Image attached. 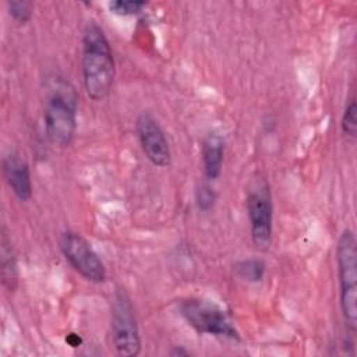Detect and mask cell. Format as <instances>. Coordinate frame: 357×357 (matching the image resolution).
I'll return each instance as SVG.
<instances>
[{"instance_id": "cell-1", "label": "cell", "mask_w": 357, "mask_h": 357, "mask_svg": "<svg viewBox=\"0 0 357 357\" xmlns=\"http://www.w3.org/2000/svg\"><path fill=\"white\" fill-rule=\"evenodd\" d=\"M81 71L86 95L93 100L105 99L112 89L116 67L107 36L93 21L86 24L82 33Z\"/></svg>"}, {"instance_id": "cell-2", "label": "cell", "mask_w": 357, "mask_h": 357, "mask_svg": "<svg viewBox=\"0 0 357 357\" xmlns=\"http://www.w3.org/2000/svg\"><path fill=\"white\" fill-rule=\"evenodd\" d=\"M78 95L74 86L61 77L50 81L45 105V130L49 141L57 146H68L77 130Z\"/></svg>"}, {"instance_id": "cell-3", "label": "cell", "mask_w": 357, "mask_h": 357, "mask_svg": "<svg viewBox=\"0 0 357 357\" xmlns=\"http://www.w3.org/2000/svg\"><path fill=\"white\" fill-rule=\"evenodd\" d=\"M336 262L342 317L350 336H354L357 328V248L354 233L350 229H344L337 240Z\"/></svg>"}, {"instance_id": "cell-4", "label": "cell", "mask_w": 357, "mask_h": 357, "mask_svg": "<svg viewBox=\"0 0 357 357\" xmlns=\"http://www.w3.org/2000/svg\"><path fill=\"white\" fill-rule=\"evenodd\" d=\"M110 311V332L116 351L126 357L138 356L141 351L139 329L134 307L124 290L114 293Z\"/></svg>"}, {"instance_id": "cell-5", "label": "cell", "mask_w": 357, "mask_h": 357, "mask_svg": "<svg viewBox=\"0 0 357 357\" xmlns=\"http://www.w3.org/2000/svg\"><path fill=\"white\" fill-rule=\"evenodd\" d=\"M180 314L198 333L237 339L238 333L230 315L218 304L201 298H187L180 303Z\"/></svg>"}, {"instance_id": "cell-6", "label": "cell", "mask_w": 357, "mask_h": 357, "mask_svg": "<svg viewBox=\"0 0 357 357\" xmlns=\"http://www.w3.org/2000/svg\"><path fill=\"white\" fill-rule=\"evenodd\" d=\"M60 250L70 265L85 279L100 283L106 279V268L92 248V245L79 233L67 230L60 236Z\"/></svg>"}, {"instance_id": "cell-7", "label": "cell", "mask_w": 357, "mask_h": 357, "mask_svg": "<svg viewBox=\"0 0 357 357\" xmlns=\"http://www.w3.org/2000/svg\"><path fill=\"white\" fill-rule=\"evenodd\" d=\"M247 213L254 245L259 250H268L272 238L273 209L271 192L265 183L257 185L248 192Z\"/></svg>"}, {"instance_id": "cell-8", "label": "cell", "mask_w": 357, "mask_h": 357, "mask_svg": "<svg viewBox=\"0 0 357 357\" xmlns=\"http://www.w3.org/2000/svg\"><path fill=\"white\" fill-rule=\"evenodd\" d=\"M137 135L146 159L158 167L170 163V148L159 121L148 112H142L135 121Z\"/></svg>"}, {"instance_id": "cell-9", "label": "cell", "mask_w": 357, "mask_h": 357, "mask_svg": "<svg viewBox=\"0 0 357 357\" xmlns=\"http://www.w3.org/2000/svg\"><path fill=\"white\" fill-rule=\"evenodd\" d=\"M4 178L20 201H29L32 197V180L26 162L15 152H8L3 156Z\"/></svg>"}, {"instance_id": "cell-10", "label": "cell", "mask_w": 357, "mask_h": 357, "mask_svg": "<svg viewBox=\"0 0 357 357\" xmlns=\"http://www.w3.org/2000/svg\"><path fill=\"white\" fill-rule=\"evenodd\" d=\"M202 165L204 174L208 180H216L223 167L225 159V139L216 134H208L202 141Z\"/></svg>"}, {"instance_id": "cell-11", "label": "cell", "mask_w": 357, "mask_h": 357, "mask_svg": "<svg viewBox=\"0 0 357 357\" xmlns=\"http://www.w3.org/2000/svg\"><path fill=\"white\" fill-rule=\"evenodd\" d=\"M0 272L3 286L8 291H13L18 282V265L11 240L4 229H1L0 237Z\"/></svg>"}, {"instance_id": "cell-12", "label": "cell", "mask_w": 357, "mask_h": 357, "mask_svg": "<svg viewBox=\"0 0 357 357\" xmlns=\"http://www.w3.org/2000/svg\"><path fill=\"white\" fill-rule=\"evenodd\" d=\"M236 272L241 279L259 282L265 275V264L261 259H245L236 265Z\"/></svg>"}, {"instance_id": "cell-13", "label": "cell", "mask_w": 357, "mask_h": 357, "mask_svg": "<svg viewBox=\"0 0 357 357\" xmlns=\"http://www.w3.org/2000/svg\"><path fill=\"white\" fill-rule=\"evenodd\" d=\"M10 17L18 24H26L32 18V3L25 0H13L7 3Z\"/></svg>"}, {"instance_id": "cell-14", "label": "cell", "mask_w": 357, "mask_h": 357, "mask_svg": "<svg viewBox=\"0 0 357 357\" xmlns=\"http://www.w3.org/2000/svg\"><path fill=\"white\" fill-rule=\"evenodd\" d=\"M356 112H357V106H356V100L351 98L347 103V106L344 107L343 116H342V131L344 135L354 138L356 132H357V117H356Z\"/></svg>"}, {"instance_id": "cell-15", "label": "cell", "mask_w": 357, "mask_h": 357, "mask_svg": "<svg viewBox=\"0 0 357 357\" xmlns=\"http://www.w3.org/2000/svg\"><path fill=\"white\" fill-rule=\"evenodd\" d=\"M146 7L145 1H132V0H114L109 3V8L113 14L117 15H134L138 14L142 8Z\"/></svg>"}, {"instance_id": "cell-16", "label": "cell", "mask_w": 357, "mask_h": 357, "mask_svg": "<svg viewBox=\"0 0 357 357\" xmlns=\"http://www.w3.org/2000/svg\"><path fill=\"white\" fill-rule=\"evenodd\" d=\"M197 202L202 211H209L215 202V192L209 185H202L197 192Z\"/></svg>"}, {"instance_id": "cell-17", "label": "cell", "mask_w": 357, "mask_h": 357, "mask_svg": "<svg viewBox=\"0 0 357 357\" xmlns=\"http://www.w3.org/2000/svg\"><path fill=\"white\" fill-rule=\"evenodd\" d=\"M170 356H173V357H177V356L187 357V356H190V351L184 350L181 346H174V349L170 351Z\"/></svg>"}, {"instance_id": "cell-18", "label": "cell", "mask_w": 357, "mask_h": 357, "mask_svg": "<svg viewBox=\"0 0 357 357\" xmlns=\"http://www.w3.org/2000/svg\"><path fill=\"white\" fill-rule=\"evenodd\" d=\"M67 342H68L73 347H77V346L81 343V339H79V336H78V335H75V333H70V335H68V337H67Z\"/></svg>"}]
</instances>
